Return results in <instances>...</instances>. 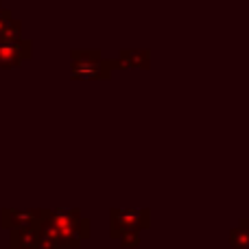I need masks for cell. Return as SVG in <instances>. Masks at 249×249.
Masks as SVG:
<instances>
[{
	"label": "cell",
	"instance_id": "1",
	"mask_svg": "<svg viewBox=\"0 0 249 249\" xmlns=\"http://www.w3.org/2000/svg\"><path fill=\"white\" fill-rule=\"evenodd\" d=\"M112 61H105L99 51H72V68L70 74L79 81H92V79H107Z\"/></svg>",
	"mask_w": 249,
	"mask_h": 249
},
{
	"label": "cell",
	"instance_id": "2",
	"mask_svg": "<svg viewBox=\"0 0 249 249\" xmlns=\"http://www.w3.org/2000/svg\"><path fill=\"white\" fill-rule=\"evenodd\" d=\"M146 219L144 210H112V236L121 238L124 234L140 232Z\"/></svg>",
	"mask_w": 249,
	"mask_h": 249
},
{
	"label": "cell",
	"instance_id": "3",
	"mask_svg": "<svg viewBox=\"0 0 249 249\" xmlns=\"http://www.w3.org/2000/svg\"><path fill=\"white\" fill-rule=\"evenodd\" d=\"M31 57V42L26 39H0V68H16Z\"/></svg>",
	"mask_w": 249,
	"mask_h": 249
},
{
	"label": "cell",
	"instance_id": "4",
	"mask_svg": "<svg viewBox=\"0 0 249 249\" xmlns=\"http://www.w3.org/2000/svg\"><path fill=\"white\" fill-rule=\"evenodd\" d=\"M44 219V212L39 210H4L2 223L11 228L13 232L18 230H37Z\"/></svg>",
	"mask_w": 249,
	"mask_h": 249
},
{
	"label": "cell",
	"instance_id": "5",
	"mask_svg": "<svg viewBox=\"0 0 249 249\" xmlns=\"http://www.w3.org/2000/svg\"><path fill=\"white\" fill-rule=\"evenodd\" d=\"M114 66H123V68H146L151 64V53L149 51H121V57L112 61Z\"/></svg>",
	"mask_w": 249,
	"mask_h": 249
},
{
	"label": "cell",
	"instance_id": "6",
	"mask_svg": "<svg viewBox=\"0 0 249 249\" xmlns=\"http://www.w3.org/2000/svg\"><path fill=\"white\" fill-rule=\"evenodd\" d=\"M22 24L11 18V11L0 7V39H20Z\"/></svg>",
	"mask_w": 249,
	"mask_h": 249
},
{
	"label": "cell",
	"instance_id": "7",
	"mask_svg": "<svg viewBox=\"0 0 249 249\" xmlns=\"http://www.w3.org/2000/svg\"><path fill=\"white\" fill-rule=\"evenodd\" d=\"M11 247H16V249H37V230H18V232H13Z\"/></svg>",
	"mask_w": 249,
	"mask_h": 249
},
{
	"label": "cell",
	"instance_id": "8",
	"mask_svg": "<svg viewBox=\"0 0 249 249\" xmlns=\"http://www.w3.org/2000/svg\"><path fill=\"white\" fill-rule=\"evenodd\" d=\"M232 249H249V221H243L241 228H234L230 234Z\"/></svg>",
	"mask_w": 249,
	"mask_h": 249
},
{
	"label": "cell",
	"instance_id": "9",
	"mask_svg": "<svg viewBox=\"0 0 249 249\" xmlns=\"http://www.w3.org/2000/svg\"><path fill=\"white\" fill-rule=\"evenodd\" d=\"M121 241H123V247H138V243H140V232L124 234V236H121Z\"/></svg>",
	"mask_w": 249,
	"mask_h": 249
},
{
	"label": "cell",
	"instance_id": "10",
	"mask_svg": "<svg viewBox=\"0 0 249 249\" xmlns=\"http://www.w3.org/2000/svg\"><path fill=\"white\" fill-rule=\"evenodd\" d=\"M9 249H16V247H9Z\"/></svg>",
	"mask_w": 249,
	"mask_h": 249
}]
</instances>
